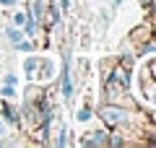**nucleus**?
Masks as SVG:
<instances>
[{
    "mask_svg": "<svg viewBox=\"0 0 156 148\" xmlns=\"http://www.w3.org/2000/svg\"><path fill=\"white\" fill-rule=\"evenodd\" d=\"M5 39H8L11 44L21 42V39H23V31H21V26H13V23H11V26L5 29Z\"/></svg>",
    "mask_w": 156,
    "mask_h": 148,
    "instance_id": "obj_7",
    "label": "nucleus"
},
{
    "mask_svg": "<svg viewBox=\"0 0 156 148\" xmlns=\"http://www.w3.org/2000/svg\"><path fill=\"white\" fill-rule=\"evenodd\" d=\"M81 146H109V132L107 130L86 132V138H81Z\"/></svg>",
    "mask_w": 156,
    "mask_h": 148,
    "instance_id": "obj_3",
    "label": "nucleus"
},
{
    "mask_svg": "<svg viewBox=\"0 0 156 148\" xmlns=\"http://www.w3.org/2000/svg\"><path fill=\"white\" fill-rule=\"evenodd\" d=\"M55 60L50 57H39V68H37V81H55Z\"/></svg>",
    "mask_w": 156,
    "mask_h": 148,
    "instance_id": "obj_2",
    "label": "nucleus"
},
{
    "mask_svg": "<svg viewBox=\"0 0 156 148\" xmlns=\"http://www.w3.org/2000/svg\"><path fill=\"white\" fill-rule=\"evenodd\" d=\"M91 117H94V112H91V107H89V104H83V107H81V109H78L76 120H78V122H89Z\"/></svg>",
    "mask_w": 156,
    "mask_h": 148,
    "instance_id": "obj_9",
    "label": "nucleus"
},
{
    "mask_svg": "<svg viewBox=\"0 0 156 148\" xmlns=\"http://www.w3.org/2000/svg\"><path fill=\"white\" fill-rule=\"evenodd\" d=\"M148 5H151V11H154V13H156V0H151Z\"/></svg>",
    "mask_w": 156,
    "mask_h": 148,
    "instance_id": "obj_18",
    "label": "nucleus"
},
{
    "mask_svg": "<svg viewBox=\"0 0 156 148\" xmlns=\"http://www.w3.org/2000/svg\"><path fill=\"white\" fill-rule=\"evenodd\" d=\"M37 68H39V57H26L23 60V73L29 81H37Z\"/></svg>",
    "mask_w": 156,
    "mask_h": 148,
    "instance_id": "obj_6",
    "label": "nucleus"
},
{
    "mask_svg": "<svg viewBox=\"0 0 156 148\" xmlns=\"http://www.w3.org/2000/svg\"><path fill=\"white\" fill-rule=\"evenodd\" d=\"M5 135V120H3V117H0V138Z\"/></svg>",
    "mask_w": 156,
    "mask_h": 148,
    "instance_id": "obj_16",
    "label": "nucleus"
},
{
    "mask_svg": "<svg viewBox=\"0 0 156 148\" xmlns=\"http://www.w3.org/2000/svg\"><path fill=\"white\" fill-rule=\"evenodd\" d=\"M3 83H8V86H18V76H13V73H8V76L3 78Z\"/></svg>",
    "mask_w": 156,
    "mask_h": 148,
    "instance_id": "obj_13",
    "label": "nucleus"
},
{
    "mask_svg": "<svg viewBox=\"0 0 156 148\" xmlns=\"http://www.w3.org/2000/svg\"><path fill=\"white\" fill-rule=\"evenodd\" d=\"M0 96H3V99H16V86H8V83H3V88H0Z\"/></svg>",
    "mask_w": 156,
    "mask_h": 148,
    "instance_id": "obj_11",
    "label": "nucleus"
},
{
    "mask_svg": "<svg viewBox=\"0 0 156 148\" xmlns=\"http://www.w3.org/2000/svg\"><path fill=\"white\" fill-rule=\"evenodd\" d=\"M11 23L13 26H23V23H26V11H16L11 16Z\"/></svg>",
    "mask_w": 156,
    "mask_h": 148,
    "instance_id": "obj_10",
    "label": "nucleus"
},
{
    "mask_svg": "<svg viewBox=\"0 0 156 148\" xmlns=\"http://www.w3.org/2000/svg\"><path fill=\"white\" fill-rule=\"evenodd\" d=\"M44 13H47L44 0H31V3H29V8H26V16L34 18V21H42V18H44Z\"/></svg>",
    "mask_w": 156,
    "mask_h": 148,
    "instance_id": "obj_5",
    "label": "nucleus"
},
{
    "mask_svg": "<svg viewBox=\"0 0 156 148\" xmlns=\"http://www.w3.org/2000/svg\"><path fill=\"white\" fill-rule=\"evenodd\" d=\"M3 120H5L8 125H13V127L21 125V112L11 104V99H5V104H3Z\"/></svg>",
    "mask_w": 156,
    "mask_h": 148,
    "instance_id": "obj_4",
    "label": "nucleus"
},
{
    "mask_svg": "<svg viewBox=\"0 0 156 148\" xmlns=\"http://www.w3.org/2000/svg\"><path fill=\"white\" fill-rule=\"evenodd\" d=\"M99 117L104 125L109 127H120V125H128L130 120H133V115H130L128 109H122V107H117V104H107L99 109Z\"/></svg>",
    "mask_w": 156,
    "mask_h": 148,
    "instance_id": "obj_1",
    "label": "nucleus"
},
{
    "mask_svg": "<svg viewBox=\"0 0 156 148\" xmlns=\"http://www.w3.org/2000/svg\"><path fill=\"white\" fill-rule=\"evenodd\" d=\"M60 11H70V0H60Z\"/></svg>",
    "mask_w": 156,
    "mask_h": 148,
    "instance_id": "obj_15",
    "label": "nucleus"
},
{
    "mask_svg": "<svg viewBox=\"0 0 156 148\" xmlns=\"http://www.w3.org/2000/svg\"><path fill=\"white\" fill-rule=\"evenodd\" d=\"M140 3H143V5H148V3H151V0H140Z\"/></svg>",
    "mask_w": 156,
    "mask_h": 148,
    "instance_id": "obj_19",
    "label": "nucleus"
},
{
    "mask_svg": "<svg viewBox=\"0 0 156 148\" xmlns=\"http://www.w3.org/2000/svg\"><path fill=\"white\" fill-rule=\"evenodd\" d=\"M57 135H60V138L55 140V146H68V143H70V140H68V135H70V132H68V127H60V132H57Z\"/></svg>",
    "mask_w": 156,
    "mask_h": 148,
    "instance_id": "obj_12",
    "label": "nucleus"
},
{
    "mask_svg": "<svg viewBox=\"0 0 156 148\" xmlns=\"http://www.w3.org/2000/svg\"><path fill=\"white\" fill-rule=\"evenodd\" d=\"M34 47H37V44H34L29 37H23L21 42H16V44H13V49H16V52H34Z\"/></svg>",
    "mask_w": 156,
    "mask_h": 148,
    "instance_id": "obj_8",
    "label": "nucleus"
},
{
    "mask_svg": "<svg viewBox=\"0 0 156 148\" xmlns=\"http://www.w3.org/2000/svg\"><path fill=\"white\" fill-rule=\"evenodd\" d=\"M18 0H0V8H16Z\"/></svg>",
    "mask_w": 156,
    "mask_h": 148,
    "instance_id": "obj_14",
    "label": "nucleus"
},
{
    "mask_svg": "<svg viewBox=\"0 0 156 148\" xmlns=\"http://www.w3.org/2000/svg\"><path fill=\"white\" fill-rule=\"evenodd\" d=\"M122 5V0H112V8H120Z\"/></svg>",
    "mask_w": 156,
    "mask_h": 148,
    "instance_id": "obj_17",
    "label": "nucleus"
}]
</instances>
